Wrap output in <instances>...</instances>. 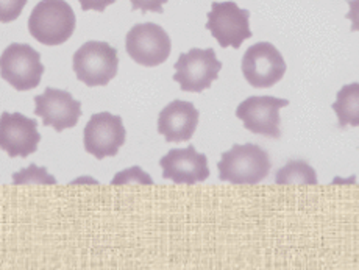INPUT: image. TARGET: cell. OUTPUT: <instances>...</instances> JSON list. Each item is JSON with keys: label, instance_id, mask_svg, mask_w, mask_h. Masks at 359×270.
Instances as JSON below:
<instances>
[{"label": "cell", "instance_id": "7", "mask_svg": "<svg viewBox=\"0 0 359 270\" xmlns=\"http://www.w3.org/2000/svg\"><path fill=\"white\" fill-rule=\"evenodd\" d=\"M126 48L140 66L155 67L168 61L172 43L169 34L156 24H137L127 33Z\"/></svg>", "mask_w": 359, "mask_h": 270}, {"label": "cell", "instance_id": "17", "mask_svg": "<svg viewBox=\"0 0 359 270\" xmlns=\"http://www.w3.org/2000/svg\"><path fill=\"white\" fill-rule=\"evenodd\" d=\"M13 183L15 184H30V183H39V184H57V180L52 175L47 174L44 169L36 168V166H30L29 169H24L13 175Z\"/></svg>", "mask_w": 359, "mask_h": 270}, {"label": "cell", "instance_id": "4", "mask_svg": "<svg viewBox=\"0 0 359 270\" xmlns=\"http://www.w3.org/2000/svg\"><path fill=\"white\" fill-rule=\"evenodd\" d=\"M44 71L41 53L29 44H11L0 57V77L16 91L24 93L38 88Z\"/></svg>", "mask_w": 359, "mask_h": 270}, {"label": "cell", "instance_id": "6", "mask_svg": "<svg viewBox=\"0 0 359 270\" xmlns=\"http://www.w3.org/2000/svg\"><path fill=\"white\" fill-rule=\"evenodd\" d=\"M206 29L220 47L239 48L245 39L252 38L250 13L234 2H212Z\"/></svg>", "mask_w": 359, "mask_h": 270}, {"label": "cell", "instance_id": "10", "mask_svg": "<svg viewBox=\"0 0 359 270\" xmlns=\"http://www.w3.org/2000/svg\"><path fill=\"white\" fill-rule=\"evenodd\" d=\"M287 105L289 102L286 99L277 97H250L238 107L236 116L252 133L280 140V109Z\"/></svg>", "mask_w": 359, "mask_h": 270}, {"label": "cell", "instance_id": "14", "mask_svg": "<svg viewBox=\"0 0 359 270\" xmlns=\"http://www.w3.org/2000/svg\"><path fill=\"white\" fill-rule=\"evenodd\" d=\"M198 112L191 102L174 100L158 117V133L168 142L189 141L198 126Z\"/></svg>", "mask_w": 359, "mask_h": 270}, {"label": "cell", "instance_id": "19", "mask_svg": "<svg viewBox=\"0 0 359 270\" xmlns=\"http://www.w3.org/2000/svg\"><path fill=\"white\" fill-rule=\"evenodd\" d=\"M141 183V184H154V180H151L147 174H144V172L140 168H133V169H128L126 172H122V174H117L113 180V184H127V183Z\"/></svg>", "mask_w": 359, "mask_h": 270}, {"label": "cell", "instance_id": "5", "mask_svg": "<svg viewBox=\"0 0 359 270\" xmlns=\"http://www.w3.org/2000/svg\"><path fill=\"white\" fill-rule=\"evenodd\" d=\"M222 63L212 48H191L180 55L175 63L174 80L184 93H202L217 80Z\"/></svg>", "mask_w": 359, "mask_h": 270}, {"label": "cell", "instance_id": "8", "mask_svg": "<svg viewBox=\"0 0 359 270\" xmlns=\"http://www.w3.org/2000/svg\"><path fill=\"white\" fill-rule=\"evenodd\" d=\"M243 74L253 88H272L285 77V58L271 43H258L244 53Z\"/></svg>", "mask_w": 359, "mask_h": 270}, {"label": "cell", "instance_id": "9", "mask_svg": "<svg viewBox=\"0 0 359 270\" xmlns=\"http://www.w3.org/2000/svg\"><path fill=\"white\" fill-rule=\"evenodd\" d=\"M126 128L121 116L99 113L91 116L83 133V144L95 159L116 156L126 144Z\"/></svg>", "mask_w": 359, "mask_h": 270}, {"label": "cell", "instance_id": "15", "mask_svg": "<svg viewBox=\"0 0 359 270\" xmlns=\"http://www.w3.org/2000/svg\"><path fill=\"white\" fill-rule=\"evenodd\" d=\"M339 127H359V83L345 85L333 103Z\"/></svg>", "mask_w": 359, "mask_h": 270}, {"label": "cell", "instance_id": "11", "mask_svg": "<svg viewBox=\"0 0 359 270\" xmlns=\"http://www.w3.org/2000/svg\"><path fill=\"white\" fill-rule=\"evenodd\" d=\"M38 122L20 113L0 116V149L10 158H27L38 150Z\"/></svg>", "mask_w": 359, "mask_h": 270}, {"label": "cell", "instance_id": "3", "mask_svg": "<svg viewBox=\"0 0 359 270\" xmlns=\"http://www.w3.org/2000/svg\"><path fill=\"white\" fill-rule=\"evenodd\" d=\"M74 72L86 86H107L117 75V50L103 41H88L74 53Z\"/></svg>", "mask_w": 359, "mask_h": 270}, {"label": "cell", "instance_id": "21", "mask_svg": "<svg viewBox=\"0 0 359 270\" xmlns=\"http://www.w3.org/2000/svg\"><path fill=\"white\" fill-rule=\"evenodd\" d=\"M80 5H81V10L83 11H89V10H94V11H105L107 6L116 4V0H79Z\"/></svg>", "mask_w": 359, "mask_h": 270}, {"label": "cell", "instance_id": "18", "mask_svg": "<svg viewBox=\"0 0 359 270\" xmlns=\"http://www.w3.org/2000/svg\"><path fill=\"white\" fill-rule=\"evenodd\" d=\"M27 0H0V22L8 24L16 20L24 11Z\"/></svg>", "mask_w": 359, "mask_h": 270}, {"label": "cell", "instance_id": "1", "mask_svg": "<svg viewBox=\"0 0 359 270\" xmlns=\"http://www.w3.org/2000/svg\"><path fill=\"white\" fill-rule=\"evenodd\" d=\"M219 178L233 184H257L271 172V158L257 144H236L222 154Z\"/></svg>", "mask_w": 359, "mask_h": 270}, {"label": "cell", "instance_id": "13", "mask_svg": "<svg viewBox=\"0 0 359 270\" xmlns=\"http://www.w3.org/2000/svg\"><path fill=\"white\" fill-rule=\"evenodd\" d=\"M160 166L163 178L172 180L177 184L202 183L210 177L208 158L189 145L186 149L170 150L161 158Z\"/></svg>", "mask_w": 359, "mask_h": 270}, {"label": "cell", "instance_id": "22", "mask_svg": "<svg viewBox=\"0 0 359 270\" xmlns=\"http://www.w3.org/2000/svg\"><path fill=\"white\" fill-rule=\"evenodd\" d=\"M350 11L347 19L351 20V32H359V0H347Z\"/></svg>", "mask_w": 359, "mask_h": 270}, {"label": "cell", "instance_id": "16", "mask_svg": "<svg viewBox=\"0 0 359 270\" xmlns=\"http://www.w3.org/2000/svg\"><path fill=\"white\" fill-rule=\"evenodd\" d=\"M275 183L283 184H317L316 170L305 161H289L277 172Z\"/></svg>", "mask_w": 359, "mask_h": 270}, {"label": "cell", "instance_id": "12", "mask_svg": "<svg viewBox=\"0 0 359 270\" xmlns=\"http://www.w3.org/2000/svg\"><path fill=\"white\" fill-rule=\"evenodd\" d=\"M34 114L43 117L44 127H53L55 131H65L77 126L81 116V103L67 91L47 88L44 94L34 97Z\"/></svg>", "mask_w": 359, "mask_h": 270}, {"label": "cell", "instance_id": "20", "mask_svg": "<svg viewBox=\"0 0 359 270\" xmlns=\"http://www.w3.org/2000/svg\"><path fill=\"white\" fill-rule=\"evenodd\" d=\"M131 8L141 10L142 13H163L164 4H168V0H130Z\"/></svg>", "mask_w": 359, "mask_h": 270}, {"label": "cell", "instance_id": "2", "mask_svg": "<svg viewBox=\"0 0 359 270\" xmlns=\"http://www.w3.org/2000/svg\"><path fill=\"white\" fill-rule=\"evenodd\" d=\"M75 13L65 0H41L29 19V32L38 43L60 46L72 36Z\"/></svg>", "mask_w": 359, "mask_h": 270}]
</instances>
